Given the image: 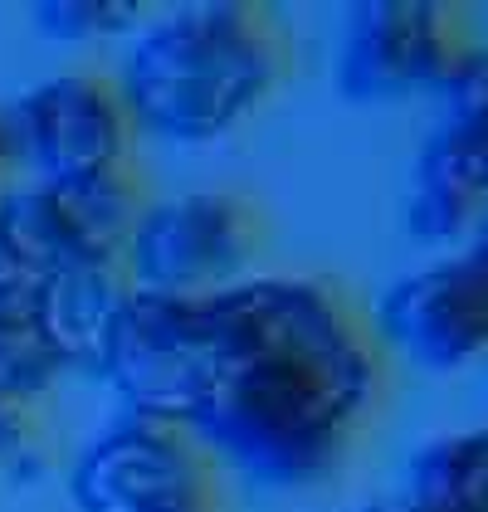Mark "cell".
<instances>
[{
	"label": "cell",
	"instance_id": "19",
	"mask_svg": "<svg viewBox=\"0 0 488 512\" xmlns=\"http://www.w3.org/2000/svg\"><path fill=\"white\" fill-rule=\"evenodd\" d=\"M352 512H440V508L415 503V498H406V493H396V498H371V503H362V508H352Z\"/></svg>",
	"mask_w": 488,
	"mask_h": 512
},
{
	"label": "cell",
	"instance_id": "8",
	"mask_svg": "<svg viewBox=\"0 0 488 512\" xmlns=\"http://www.w3.org/2000/svg\"><path fill=\"white\" fill-rule=\"evenodd\" d=\"M459 49L464 40L449 5H430V0L352 5L332 59V83L357 108L435 98Z\"/></svg>",
	"mask_w": 488,
	"mask_h": 512
},
{
	"label": "cell",
	"instance_id": "6",
	"mask_svg": "<svg viewBox=\"0 0 488 512\" xmlns=\"http://www.w3.org/2000/svg\"><path fill=\"white\" fill-rule=\"evenodd\" d=\"M10 157L25 161L35 181L64 186L118 171L132 157V122L118 83L93 69H64L0 108Z\"/></svg>",
	"mask_w": 488,
	"mask_h": 512
},
{
	"label": "cell",
	"instance_id": "3",
	"mask_svg": "<svg viewBox=\"0 0 488 512\" xmlns=\"http://www.w3.org/2000/svg\"><path fill=\"white\" fill-rule=\"evenodd\" d=\"M220 356L205 322V298H166L127 288L93 376L118 395L122 415L191 425L215 386Z\"/></svg>",
	"mask_w": 488,
	"mask_h": 512
},
{
	"label": "cell",
	"instance_id": "15",
	"mask_svg": "<svg viewBox=\"0 0 488 512\" xmlns=\"http://www.w3.org/2000/svg\"><path fill=\"white\" fill-rule=\"evenodd\" d=\"M59 376L64 371L40 342V332L30 327L25 303L20 308H0V405L30 410Z\"/></svg>",
	"mask_w": 488,
	"mask_h": 512
},
{
	"label": "cell",
	"instance_id": "20",
	"mask_svg": "<svg viewBox=\"0 0 488 512\" xmlns=\"http://www.w3.org/2000/svg\"><path fill=\"white\" fill-rule=\"evenodd\" d=\"M479 264L488 269V200H484V210H479V220H474V235H469V244H464Z\"/></svg>",
	"mask_w": 488,
	"mask_h": 512
},
{
	"label": "cell",
	"instance_id": "4",
	"mask_svg": "<svg viewBox=\"0 0 488 512\" xmlns=\"http://www.w3.org/2000/svg\"><path fill=\"white\" fill-rule=\"evenodd\" d=\"M259 220L249 200L225 186H191L142 200L122 244V278L137 293L210 298L240 283L254 264Z\"/></svg>",
	"mask_w": 488,
	"mask_h": 512
},
{
	"label": "cell",
	"instance_id": "18",
	"mask_svg": "<svg viewBox=\"0 0 488 512\" xmlns=\"http://www.w3.org/2000/svg\"><path fill=\"white\" fill-rule=\"evenodd\" d=\"M30 283H35V274L15 259V249L0 235V308H20L30 298Z\"/></svg>",
	"mask_w": 488,
	"mask_h": 512
},
{
	"label": "cell",
	"instance_id": "2",
	"mask_svg": "<svg viewBox=\"0 0 488 512\" xmlns=\"http://www.w3.org/2000/svg\"><path fill=\"white\" fill-rule=\"evenodd\" d=\"M284 64V40L259 5L205 0L142 20L113 83L132 132L210 147L274 98Z\"/></svg>",
	"mask_w": 488,
	"mask_h": 512
},
{
	"label": "cell",
	"instance_id": "1",
	"mask_svg": "<svg viewBox=\"0 0 488 512\" xmlns=\"http://www.w3.org/2000/svg\"><path fill=\"white\" fill-rule=\"evenodd\" d=\"M205 322L220 371L186 425L205 459L279 493L327 483L386 386L362 313L313 274H244Z\"/></svg>",
	"mask_w": 488,
	"mask_h": 512
},
{
	"label": "cell",
	"instance_id": "14",
	"mask_svg": "<svg viewBox=\"0 0 488 512\" xmlns=\"http://www.w3.org/2000/svg\"><path fill=\"white\" fill-rule=\"evenodd\" d=\"M479 200L454 191L449 181H435V176H410V191L401 200V230H406L410 244L420 249H435V254H454L464 249L469 235H474V220H479Z\"/></svg>",
	"mask_w": 488,
	"mask_h": 512
},
{
	"label": "cell",
	"instance_id": "10",
	"mask_svg": "<svg viewBox=\"0 0 488 512\" xmlns=\"http://www.w3.org/2000/svg\"><path fill=\"white\" fill-rule=\"evenodd\" d=\"M435 122L420 142L415 171L488 200V44H464L435 88Z\"/></svg>",
	"mask_w": 488,
	"mask_h": 512
},
{
	"label": "cell",
	"instance_id": "22",
	"mask_svg": "<svg viewBox=\"0 0 488 512\" xmlns=\"http://www.w3.org/2000/svg\"><path fill=\"white\" fill-rule=\"evenodd\" d=\"M484 361H488V356H484Z\"/></svg>",
	"mask_w": 488,
	"mask_h": 512
},
{
	"label": "cell",
	"instance_id": "16",
	"mask_svg": "<svg viewBox=\"0 0 488 512\" xmlns=\"http://www.w3.org/2000/svg\"><path fill=\"white\" fill-rule=\"evenodd\" d=\"M147 20L142 5H122V0H40L30 5V25L49 44H88L127 35Z\"/></svg>",
	"mask_w": 488,
	"mask_h": 512
},
{
	"label": "cell",
	"instance_id": "11",
	"mask_svg": "<svg viewBox=\"0 0 488 512\" xmlns=\"http://www.w3.org/2000/svg\"><path fill=\"white\" fill-rule=\"evenodd\" d=\"M401 493L440 512H488V425L420 444Z\"/></svg>",
	"mask_w": 488,
	"mask_h": 512
},
{
	"label": "cell",
	"instance_id": "5",
	"mask_svg": "<svg viewBox=\"0 0 488 512\" xmlns=\"http://www.w3.org/2000/svg\"><path fill=\"white\" fill-rule=\"evenodd\" d=\"M69 498L79 512H220L215 464L196 434L118 415L69 464Z\"/></svg>",
	"mask_w": 488,
	"mask_h": 512
},
{
	"label": "cell",
	"instance_id": "13",
	"mask_svg": "<svg viewBox=\"0 0 488 512\" xmlns=\"http://www.w3.org/2000/svg\"><path fill=\"white\" fill-rule=\"evenodd\" d=\"M0 235L30 274H54L64 264H83L64 200L49 181H20L0 191Z\"/></svg>",
	"mask_w": 488,
	"mask_h": 512
},
{
	"label": "cell",
	"instance_id": "9",
	"mask_svg": "<svg viewBox=\"0 0 488 512\" xmlns=\"http://www.w3.org/2000/svg\"><path fill=\"white\" fill-rule=\"evenodd\" d=\"M122 298H127V278L118 264H64L30 283L25 317L40 332L49 356L59 361V371L93 376Z\"/></svg>",
	"mask_w": 488,
	"mask_h": 512
},
{
	"label": "cell",
	"instance_id": "17",
	"mask_svg": "<svg viewBox=\"0 0 488 512\" xmlns=\"http://www.w3.org/2000/svg\"><path fill=\"white\" fill-rule=\"evenodd\" d=\"M44 469H49V454L35 434L30 410L0 405V488H25L44 478Z\"/></svg>",
	"mask_w": 488,
	"mask_h": 512
},
{
	"label": "cell",
	"instance_id": "21",
	"mask_svg": "<svg viewBox=\"0 0 488 512\" xmlns=\"http://www.w3.org/2000/svg\"><path fill=\"white\" fill-rule=\"evenodd\" d=\"M10 137H5V122H0V191H5V171H10Z\"/></svg>",
	"mask_w": 488,
	"mask_h": 512
},
{
	"label": "cell",
	"instance_id": "12",
	"mask_svg": "<svg viewBox=\"0 0 488 512\" xmlns=\"http://www.w3.org/2000/svg\"><path fill=\"white\" fill-rule=\"evenodd\" d=\"M54 191L64 200V215H69L83 264H118L122 269V244H127L132 225H137V210L147 200L137 176L127 166H118V171H103V176L64 181Z\"/></svg>",
	"mask_w": 488,
	"mask_h": 512
},
{
	"label": "cell",
	"instance_id": "7",
	"mask_svg": "<svg viewBox=\"0 0 488 512\" xmlns=\"http://www.w3.org/2000/svg\"><path fill=\"white\" fill-rule=\"evenodd\" d=\"M366 327L376 347L430 376L469 371L488 356V269L469 249L435 254L386 283Z\"/></svg>",
	"mask_w": 488,
	"mask_h": 512
}]
</instances>
